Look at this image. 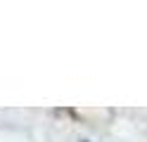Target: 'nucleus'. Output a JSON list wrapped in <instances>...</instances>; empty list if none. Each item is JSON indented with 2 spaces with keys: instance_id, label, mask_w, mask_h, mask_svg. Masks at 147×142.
<instances>
[{
  "instance_id": "obj_1",
  "label": "nucleus",
  "mask_w": 147,
  "mask_h": 142,
  "mask_svg": "<svg viewBox=\"0 0 147 142\" xmlns=\"http://www.w3.org/2000/svg\"><path fill=\"white\" fill-rule=\"evenodd\" d=\"M83 142H86V140H83Z\"/></svg>"
}]
</instances>
